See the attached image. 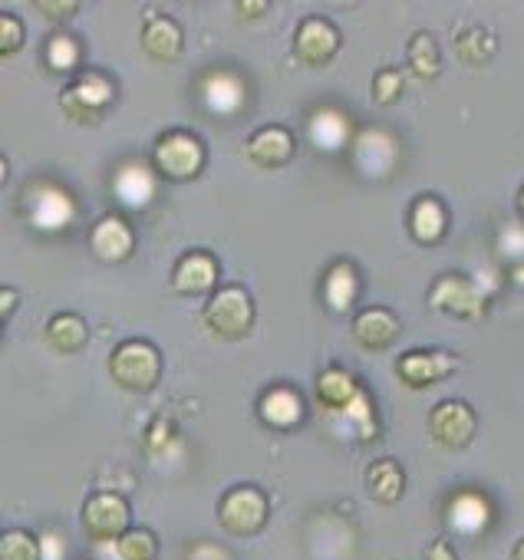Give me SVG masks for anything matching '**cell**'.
<instances>
[{
  "label": "cell",
  "instance_id": "6da1fadb",
  "mask_svg": "<svg viewBox=\"0 0 524 560\" xmlns=\"http://www.w3.org/2000/svg\"><path fill=\"white\" fill-rule=\"evenodd\" d=\"M18 205H21V218H24L34 231H40V234H60V231H67V228L80 218L77 198L70 195V188H63V185L54 182V178H37V182H31V185L21 191Z\"/></svg>",
  "mask_w": 524,
  "mask_h": 560
},
{
  "label": "cell",
  "instance_id": "7a4b0ae2",
  "mask_svg": "<svg viewBox=\"0 0 524 560\" xmlns=\"http://www.w3.org/2000/svg\"><path fill=\"white\" fill-rule=\"evenodd\" d=\"M109 376L132 396L152 393L162 380V353L149 340H123L109 353Z\"/></svg>",
  "mask_w": 524,
  "mask_h": 560
},
{
  "label": "cell",
  "instance_id": "3957f363",
  "mask_svg": "<svg viewBox=\"0 0 524 560\" xmlns=\"http://www.w3.org/2000/svg\"><path fill=\"white\" fill-rule=\"evenodd\" d=\"M205 162H208V149L191 129H165L155 139L152 165L165 182H191L201 175Z\"/></svg>",
  "mask_w": 524,
  "mask_h": 560
},
{
  "label": "cell",
  "instance_id": "277c9868",
  "mask_svg": "<svg viewBox=\"0 0 524 560\" xmlns=\"http://www.w3.org/2000/svg\"><path fill=\"white\" fill-rule=\"evenodd\" d=\"M205 330L218 340H241L254 327V298L244 284H228L218 288L205 311H201Z\"/></svg>",
  "mask_w": 524,
  "mask_h": 560
},
{
  "label": "cell",
  "instance_id": "5b68a950",
  "mask_svg": "<svg viewBox=\"0 0 524 560\" xmlns=\"http://www.w3.org/2000/svg\"><path fill=\"white\" fill-rule=\"evenodd\" d=\"M426 304L435 314H449V317L475 320V324L485 320V314H488V294L478 288L475 277L458 273V270H449V273L432 280Z\"/></svg>",
  "mask_w": 524,
  "mask_h": 560
},
{
  "label": "cell",
  "instance_id": "8992f818",
  "mask_svg": "<svg viewBox=\"0 0 524 560\" xmlns=\"http://www.w3.org/2000/svg\"><path fill=\"white\" fill-rule=\"evenodd\" d=\"M218 524L234 537H254L265 530L271 501L257 485H234L218 498Z\"/></svg>",
  "mask_w": 524,
  "mask_h": 560
},
{
  "label": "cell",
  "instance_id": "52a82bcc",
  "mask_svg": "<svg viewBox=\"0 0 524 560\" xmlns=\"http://www.w3.org/2000/svg\"><path fill=\"white\" fill-rule=\"evenodd\" d=\"M113 100H116V83H113V77H106L100 70H83V73H77L73 83H67L60 90L63 116L80 126H93L109 109Z\"/></svg>",
  "mask_w": 524,
  "mask_h": 560
},
{
  "label": "cell",
  "instance_id": "ba28073f",
  "mask_svg": "<svg viewBox=\"0 0 524 560\" xmlns=\"http://www.w3.org/2000/svg\"><path fill=\"white\" fill-rule=\"evenodd\" d=\"M80 524L96 544H116L132 524L129 501L119 491H96L83 501Z\"/></svg>",
  "mask_w": 524,
  "mask_h": 560
},
{
  "label": "cell",
  "instance_id": "9c48e42d",
  "mask_svg": "<svg viewBox=\"0 0 524 560\" xmlns=\"http://www.w3.org/2000/svg\"><path fill=\"white\" fill-rule=\"evenodd\" d=\"M429 439L449 452H458L465 445H471L475 432H478V416L468 402L462 399H445L439 406H432L429 419H426Z\"/></svg>",
  "mask_w": 524,
  "mask_h": 560
},
{
  "label": "cell",
  "instance_id": "30bf717a",
  "mask_svg": "<svg viewBox=\"0 0 524 560\" xmlns=\"http://www.w3.org/2000/svg\"><path fill=\"white\" fill-rule=\"evenodd\" d=\"M343 47V37L337 31L334 21L327 18H304L294 31V44H291V54L298 63L304 67H327Z\"/></svg>",
  "mask_w": 524,
  "mask_h": 560
},
{
  "label": "cell",
  "instance_id": "8fae6325",
  "mask_svg": "<svg viewBox=\"0 0 524 560\" xmlns=\"http://www.w3.org/2000/svg\"><path fill=\"white\" fill-rule=\"evenodd\" d=\"M353 162H357L360 175L380 182L389 172H396V165H399V139L386 126H370V129L357 132Z\"/></svg>",
  "mask_w": 524,
  "mask_h": 560
},
{
  "label": "cell",
  "instance_id": "7c38bea8",
  "mask_svg": "<svg viewBox=\"0 0 524 560\" xmlns=\"http://www.w3.org/2000/svg\"><path fill=\"white\" fill-rule=\"evenodd\" d=\"M458 370V357L449 350H406L396 360V376L409 389H429Z\"/></svg>",
  "mask_w": 524,
  "mask_h": 560
},
{
  "label": "cell",
  "instance_id": "4fadbf2b",
  "mask_svg": "<svg viewBox=\"0 0 524 560\" xmlns=\"http://www.w3.org/2000/svg\"><path fill=\"white\" fill-rule=\"evenodd\" d=\"M198 93H201V106L211 113V116H241L247 109V83L241 80V73L234 70H211L201 77L198 83Z\"/></svg>",
  "mask_w": 524,
  "mask_h": 560
},
{
  "label": "cell",
  "instance_id": "5bb4252c",
  "mask_svg": "<svg viewBox=\"0 0 524 560\" xmlns=\"http://www.w3.org/2000/svg\"><path fill=\"white\" fill-rule=\"evenodd\" d=\"M159 178L162 175L155 172V165H149L142 159H129L113 175V195L123 208L145 211L152 205V198L159 195Z\"/></svg>",
  "mask_w": 524,
  "mask_h": 560
},
{
  "label": "cell",
  "instance_id": "9a60e30c",
  "mask_svg": "<svg viewBox=\"0 0 524 560\" xmlns=\"http://www.w3.org/2000/svg\"><path fill=\"white\" fill-rule=\"evenodd\" d=\"M241 152L257 168H284V165H291L298 142L291 136V129H284V126H260L244 139Z\"/></svg>",
  "mask_w": 524,
  "mask_h": 560
},
{
  "label": "cell",
  "instance_id": "2e32d148",
  "mask_svg": "<svg viewBox=\"0 0 524 560\" xmlns=\"http://www.w3.org/2000/svg\"><path fill=\"white\" fill-rule=\"evenodd\" d=\"M307 139L317 152L337 155L350 142H357V126L340 106H317L307 119Z\"/></svg>",
  "mask_w": 524,
  "mask_h": 560
},
{
  "label": "cell",
  "instance_id": "e0dca14e",
  "mask_svg": "<svg viewBox=\"0 0 524 560\" xmlns=\"http://www.w3.org/2000/svg\"><path fill=\"white\" fill-rule=\"evenodd\" d=\"M221 280V264L211 250H188L172 267V288L178 294H214Z\"/></svg>",
  "mask_w": 524,
  "mask_h": 560
},
{
  "label": "cell",
  "instance_id": "ac0fdd59",
  "mask_svg": "<svg viewBox=\"0 0 524 560\" xmlns=\"http://www.w3.org/2000/svg\"><path fill=\"white\" fill-rule=\"evenodd\" d=\"M90 250L100 260H106V264H123L136 250V231H132V224L119 211L103 214L90 228Z\"/></svg>",
  "mask_w": 524,
  "mask_h": 560
},
{
  "label": "cell",
  "instance_id": "d6986e66",
  "mask_svg": "<svg viewBox=\"0 0 524 560\" xmlns=\"http://www.w3.org/2000/svg\"><path fill=\"white\" fill-rule=\"evenodd\" d=\"M491 514H494L491 501H488L481 491H471V488L455 491V494L445 501V521H449V527H452L455 534H462V537H478V534H485V530L491 527Z\"/></svg>",
  "mask_w": 524,
  "mask_h": 560
},
{
  "label": "cell",
  "instance_id": "ffe728a7",
  "mask_svg": "<svg viewBox=\"0 0 524 560\" xmlns=\"http://www.w3.org/2000/svg\"><path fill=\"white\" fill-rule=\"evenodd\" d=\"M257 416L275 432H294L307 416V402L294 386H271L257 399Z\"/></svg>",
  "mask_w": 524,
  "mask_h": 560
},
{
  "label": "cell",
  "instance_id": "44dd1931",
  "mask_svg": "<svg viewBox=\"0 0 524 560\" xmlns=\"http://www.w3.org/2000/svg\"><path fill=\"white\" fill-rule=\"evenodd\" d=\"M350 334H353V340H357L363 350L380 353V350H389V347L399 340L403 324H399V317H396L389 307H366V311L353 314Z\"/></svg>",
  "mask_w": 524,
  "mask_h": 560
},
{
  "label": "cell",
  "instance_id": "7402d4cb",
  "mask_svg": "<svg viewBox=\"0 0 524 560\" xmlns=\"http://www.w3.org/2000/svg\"><path fill=\"white\" fill-rule=\"evenodd\" d=\"M360 298V270L353 260L340 257L324 270L321 280V301L330 314H350Z\"/></svg>",
  "mask_w": 524,
  "mask_h": 560
},
{
  "label": "cell",
  "instance_id": "603a6c76",
  "mask_svg": "<svg viewBox=\"0 0 524 560\" xmlns=\"http://www.w3.org/2000/svg\"><path fill=\"white\" fill-rule=\"evenodd\" d=\"M139 44L142 50L155 60V63H178L182 54H185V34H182V24L175 18H165V14H155L142 24V34H139Z\"/></svg>",
  "mask_w": 524,
  "mask_h": 560
},
{
  "label": "cell",
  "instance_id": "cb8c5ba5",
  "mask_svg": "<svg viewBox=\"0 0 524 560\" xmlns=\"http://www.w3.org/2000/svg\"><path fill=\"white\" fill-rule=\"evenodd\" d=\"M449 231V208L439 195H419L409 205V234L416 244L432 247L445 237Z\"/></svg>",
  "mask_w": 524,
  "mask_h": 560
},
{
  "label": "cell",
  "instance_id": "d4e9b609",
  "mask_svg": "<svg viewBox=\"0 0 524 560\" xmlns=\"http://www.w3.org/2000/svg\"><path fill=\"white\" fill-rule=\"evenodd\" d=\"M314 393H317V402H321L327 412L337 416V412L350 409V406L363 396V386H360V380H357L350 370H343V366H327V370L317 373Z\"/></svg>",
  "mask_w": 524,
  "mask_h": 560
},
{
  "label": "cell",
  "instance_id": "484cf974",
  "mask_svg": "<svg viewBox=\"0 0 524 560\" xmlns=\"http://www.w3.org/2000/svg\"><path fill=\"white\" fill-rule=\"evenodd\" d=\"M452 50L465 67H485L498 54V34L485 24H462L452 34Z\"/></svg>",
  "mask_w": 524,
  "mask_h": 560
},
{
  "label": "cell",
  "instance_id": "4316f807",
  "mask_svg": "<svg viewBox=\"0 0 524 560\" xmlns=\"http://www.w3.org/2000/svg\"><path fill=\"white\" fill-rule=\"evenodd\" d=\"M363 485H366V494L376 501V504H396L399 498H403V491H406V471H403V465L396 462V458H373L370 465H366V478H363Z\"/></svg>",
  "mask_w": 524,
  "mask_h": 560
},
{
  "label": "cell",
  "instance_id": "83f0119b",
  "mask_svg": "<svg viewBox=\"0 0 524 560\" xmlns=\"http://www.w3.org/2000/svg\"><path fill=\"white\" fill-rule=\"evenodd\" d=\"M47 343L57 350V353H80L83 347H86V340H90V327H86V320L80 317V314H70V311H63V314H57V317H50V324H47Z\"/></svg>",
  "mask_w": 524,
  "mask_h": 560
},
{
  "label": "cell",
  "instance_id": "f1b7e54d",
  "mask_svg": "<svg viewBox=\"0 0 524 560\" xmlns=\"http://www.w3.org/2000/svg\"><path fill=\"white\" fill-rule=\"evenodd\" d=\"M406 63L412 70V77L419 80H435L442 73V50H439V40L429 34V31H419L409 37V47H406Z\"/></svg>",
  "mask_w": 524,
  "mask_h": 560
},
{
  "label": "cell",
  "instance_id": "f546056e",
  "mask_svg": "<svg viewBox=\"0 0 524 560\" xmlns=\"http://www.w3.org/2000/svg\"><path fill=\"white\" fill-rule=\"evenodd\" d=\"M337 422H340V429H343L347 435H353L357 442H373V439L380 435V419H376V409H373V399H370L366 389H363V396H360L350 409L337 412Z\"/></svg>",
  "mask_w": 524,
  "mask_h": 560
},
{
  "label": "cell",
  "instance_id": "4dcf8cb0",
  "mask_svg": "<svg viewBox=\"0 0 524 560\" xmlns=\"http://www.w3.org/2000/svg\"><path fill=\"white\" fill-rule=\"evenodd\" d=\"M80 57H83L80 40L67 31H57L44 40V63L54 73H73L80 67Z\"/></svg>",
  "mask_w": 524,
  "mask_h": 560
},
{
  "label": "cell",
  "instance_id": "1f68e13d",
  "mask_svg": "<svg viewBox=\"0 0 524 560\" xmlns=\"http://www.w3.org/2000/svg\"><path fill=\"white\" fill-rule=\"evenodd\" d=\"M0 560H44L40 537L27 527H8L0 534Z\"/></svg>",
  "mask_w": 524,
  "mask_h": 560
},
{
  "label": "cell",
  "instance_id": "d6a6232c",
  "mask_svg": "<svg viewBox=\"0 0 524 560\" xmlns=\"http://www.w3.org/2000/svg\"><path fill=\"white\" fill-rule=\"evenodd\" d=\"M119 560H159V537L149 527H129L116 540Z\"/></svg>",
  "mask_w": 524,
  "mask_h": 560
},
{
  "label": "cell",
  "instance_id": "836d02e7",
  "mask_svg": "<svg viewBox=\"0 0 524 560\" xmlns=\"http://www.w3.org/2000/svg\"><path fill=\"white\" fill-rule=\"evenodd\" d=\"M403 93H406V77H403L399 67H383V70H376V77H373V100H376L380 106L399 103Z\"/></svg>",
  "mask_w": 524,
  "mask_h": 560
},
{
  "label": "cell",
  "instance_id": "e575fe53",
  "mask_svg": "<svg viewBox=\"0 0 524 560\" xmlns=\"http://www.w3.org/2000/svg\"><path fill=\"white\" fill-rule=\"evenodd\" d=\"M27 40V31L24 24L11 14V11H0V54L4 57H14Z\"/></svg>",
  "mask_w": 524,
  "mask_h": 560
},
{
  "label": "cell",
  "instance_id": "d590c367",
  "mask_svg": "<svg viewBox=\"0 0 524 560\" xmlns=\"http://www.w3.org/2000/svg\"><path fill=\"white\" fill-rule=\"evenodd\" d=\"M34 11L44 14V18H50L54 24H67L70 18L80 14V4H77V0H37Z\"/></svg>",
  "mask_w": 524,
  "mask_h": 560
},
{
  "label": "cell",
  "instance_id": "8d00e7d4",
  "mask_svg": "<svg viewBox=\"0 0 524 560\" xmlns=\"http://www.w3.org/2000/svg\"><path fill=\"white\" fill-rule=\"evenodd\" d=\"M268 11H271V4H268V0H237V4H234V14H237L241 21L265 18Z\"/></svg>",
  "mask_w": 524,
  "mask_h": 560
},
{
  "label": "cell",
  "instance_id": "74e56055",
  "mask_svg": "<svg viewBox=\"0 0 524 560\" xmlns=\"http://www.w3.org/2000/svg\"><path fill=\"white\" fill-rule=\"evenodd\" d=\"M168 435H172V425H168L165 419L152 422V429H149V455H159L162 448H168V445H165Z\"/></svg>",
  "mask_w": 524,
  "mask_h": 560
},
{
  "label": "cell",
  "instance_id": "f35d334b",
  "mask_svg": "<svg viewBox=\"0 0 524 560\" xmlns=\"http://www.w3.org/2000/svg\"><path fill=\"white\" fill-rule=\"evenodd\" d=\"M21 304V294H18V288H11V284H4L0 288V320H11L14 317V307Z\"/></svg>",
  "mask_w": 524,
  "mask_h": 560
},
{
  "label": "cell",
  "instance_id": "ab89813d",
  "mask_svg": "<svg viewBox=\"0 0 524 560\" xmlns=\"http://www.w3.org/2000/svg\"><path fill=\"white\" fill-rule=\"evenodd\" d=\"M426 560H458V553H455L452 540L435 537V540L429 544V550H426Z\"/></svg>",
  "mask_w": 524,
  "mask_h": 560
},
{
  "label": "cell",
  "instance_id": "60d3db41",
  "mask_svg": "<svg viewBox=\"0 0 524 560\" xmlns=\"http://www.w3.org/2000/svg\"><path fill=\"white\" fill-rule=\"evenodd\" d=\"M508 277H511V284H514V288L524 291V260H514L511 270H508Z\"/></svg>",
  "mask_w": 524,
  "mask_h": 560
},
{
  "label": "cell",
  "instance_id": "b9f144b4",
  "mask_svg": "<svg viewBox=\"0 0 524 560\" xmlns=\"http://www.w3.org/2000/svg\"><path fill=\"white\" fill-rule=\"evenodd\" d=\"M511 560H524V537H521V540H514V547H511Z\"/></svg>",
  "mask_w": 524,
  "mask_h": 560
},
{
  "label": "cell",
  "instance_id": "7bdbcfd3",
  "mask_svg": "<svg viewBox=\"0 0 524 560\" xmlns=\"http://www.w3.org/2000/svg\"><path fill=\"white\" fill-rule=\"evenodd\" d=\"M517 214L524 218V185H521V191H517Z\"/></svg>",
  "mask_w": 524,
  "mask_h": 560
}]
</instances>
